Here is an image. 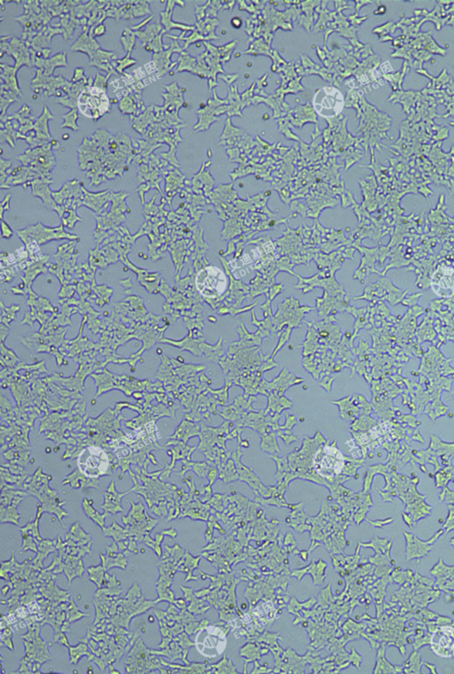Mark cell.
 Instances as JSON below:
<instances>
[{
	"label": "cell",
	"instance_id": "obj_1",
	"mask_svg": "<svg viewBox=\"0 0 454 674\" xmlns=\"http://www.w3.org/2000/svg\"><path fill=\"white\" fill-rule=\"evenodd\" d=\"M77 466L83 475L97 479L107 473L110 467V459L107 453L98 446H88L80 453L77 458Z\"/></svg>",
	"mask_w": 454,
	"mask_h": 674
},
{
	"label": "cell",
	"instance_id": "obj_2",
	"mask_svg": "<svg viewBox=\"0 0 454 674\" xmlns=\"http://www.w3.org/2000/svg\"><path fill=\"white\" fill-rule=\"evenodd\" d=\"M195 285L200 294L208 298L221 296L228 286V280L221 269L207 266L196 276Z\"/></svg>",
	"mask_w": 454,
	"mask_h": 674
},
{
	"label": "cell",
	"instance_id": "obj_3",
	"mask_svg": "<svg viewBox=\"0 0 454 674\" xmlns=\"http://www.w3.org/2000/svg\"><path fill=\"white\" fill-rule=\"evenodd\" d=\"M198 652L205 658H216L225 652L226 637L222 629L208 626L201 630L195 637Z\"/></svg>",
	"mask_w": 454,
	"mask_h": 674
},
{
	"label": "cell",
	"instance_id": "obj_4",
	"mask_svg": "<svg viewBox=\"0 0 454 674\" xmlns=\"http://www.w3.org/2000/svg\"><path fill=\"white\" fill-rule=\"evenodd\" d=\"M343 466L341 453L334 447H324L315 455V469L320 476L327 479L340 473Z\"/></svg>",
	"mask_w": 454,
	"mask_h": 674
},
{
	"label": "cell",
	"instance_id": "obj_5",
	"mask_svg": "<svg viewBox=\"0 0 454 674\" xmlns=\"http://www.w3.org/2000/svg\"><path fill=\"white\" fill-rule=\"evenodd\" d=\"M108 97L106 94L99 91H93V90L84 91L79 99V107L81 112L90 118L97 116H101L108 106Z\"/></svg>",
	"mask_w": 454,
	"mask_h": 674
},
{
	"label": "cell",
	"instance_id": "obj_6",
	"mask_svg": "<svg viewBox=\"0 0 454 674\" xmlns=\"http://www.w3.org/2000/svg\"><path fill=\"white\" fill-rule=\"evenodd\" d=\"M432 287L436 296L450 297L454 296V268L450 266H440L432 278Z\"/></svg>",
	"mask_w": 454,
	"mask_h": 674
},
{
	"label": "cell",
	"instance_id": "obj_7",
	"mask_svg": "<svg viewBox=\"0 0 454 674\" xmlns=\"http://www.w3.org/2000/svg\"><path fill=\"white\" fill-rule=\"evenodd\" d=\"M232 25L233 27H235V28H237V29L240 28V26H242V20H240V18H237V17H235V18H233L232 20Z\"/></svg>",
	"mask_w": 454,
	"mask_h": 674
},
{
	"label": "cell",
	"instance_id": "obj_8",
	"mask_svg": "<svg viewBox=\"0 0 454 674\" xmlns=\"http://www.w3.org/2000/svg\"><path fill=\"white\" fill-rule=\"evenodd\" d=\"M28 608H29V611H30V613L36 612V611H39V605H37V604L36 602H35V605H34V607H32V605L30 604V605H28Z\"/></svg>",
	"mask_w": 454,
	"mask_h": 674
}]
</instances>
